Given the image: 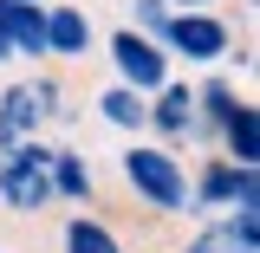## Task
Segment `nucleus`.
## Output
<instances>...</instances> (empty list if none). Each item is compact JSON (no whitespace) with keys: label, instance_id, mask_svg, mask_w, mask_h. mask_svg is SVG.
I'll return each instance as SVG.
<instances>
[{"label":"nucleus","instance_id":"obj_1","mask_svg":"<svg viewBox=\"0 0 260 253\" xmlns=\"http://www.w3.org/2000/svg\"><path fill=\"white\" fill-rule=\"evenodd\" d=\"M124 182H130V195H143L150 208H162V214H182L189 208V169L169 156L162 143H130L124 150Z\"/></svg>","mask_w":260,"mask_h":253},{"label":"nucleus","instance_id":"obj_2","mask_svg":"<svg viewBox=\"0 0 260 253\" xmlns=\"http://www.w3.org/2000/svg\"><path fill=\"white\" fill-rule=\"evenodd\" d=\"M156 46L169 59H182V65H215V59H228L234 26L221 13H169V26L156 32Z\"/></svg>","mask_w":260,"mask_h":253},{"label":"nucleus","instance_id":"obj_3","mask_svg":"<svg viewBox=\"0 0 260 253\" xmlns=\"http://www.w3.org/2000/svg\"><path fill=\"white\" fill-rule=\"evenodd\" d=\"M111 65H117V85L137 91V97H156L169 85V52H162L150 32H137V26L111 32Z\"/></svg>","mask_w":260,"mask_h":253},{"label":"nucleus","instance_id":"obj_4","mask_svg":"<svg viewBox=\"0 0 260 253\" xmlns=\"http://www.w3.org/2000/svg\"><path fill=\"white\" fill-rule=\"evenodd\" d=\"M0 201H7L13 214H26V208H46V201H52L46 150H39V143H13V150H7V162H0Z\"/></svg>","mask_w":260,"mask_h":253},{"label":"nucleus","instance_id":"obj_5","mask_svg":"<svg viewBox=\"0 0 260 253\" xmlns=\"http://www.w3.org/2000/svg\"><path fill=\"white\" fill-rule=\"evenodd\" d=\"M46 104H52V85H7L0 97V143L13 150V143H32V130L46 124Z\"/></svg>","mask_w":260,"mask_h":253},{"label":"nucleus","instance_id":"obj_6","mask_svg":"<svg viewBox=\"0 0 260 253\" xmlns=\"http://www.w3.org/2000/svg\"><path fill=\"white\" fill-rule=\"evenodd\" d=\"M143 124L156 130V136H189V130H195V91L169 78V85L150 97V117H143Z\"/></svg>","mask_w":260,"mask_h":253},{"label":"nucleus","instance_id":"obj_7","mask_svg":"<svg viewBox=\"0 0 260 253\" xmlns=\"http://www.w3.org/2000/svg\"><path fill=\"white\" fill-rule=\"evenodd\" d=\"M91 20L78 7H46V59H85Z\"/></svg>","mask_w":260,"mask_h":253},{"label":"nucleus","instance_id":"obj_8","mask_svg":"<svg viewBox=\"0 0 260 253\" xmlns=\"http://www.w3.org/2000/svg\"><path fill=\"white\" fill-rule=\"evenodd\" d=\"M215 136L228 143V162H234V169H254V162H260V111L247 104V97L228 111V124L215 130Z\"/></svg>","mask_w":260,"mask_h":253},{"label":"nucleus","instance_id":"obj_9","mask_svg":"<svg viewBox=\"0 0 260 253\" xmlns=\"http://www.w3.org/2000/svg\"><path fill=\"white\" fill-rule=\"evenodd\" d=\"M59 253H124V240H117V234H111L104 221L78 214V221H65V234H59Z\"/></svg>","mask_w":260,"mask_h":253},{"label":"nucleus","instance_id":"obj_10","mask_svg":"<svg viewBox=\"0 0 260 253\" xmlns=\"http://www.w3.org/2000/svg\"><path fill=\"white\" fill-rule=\"evenodd\" d=\"M46 182H52V195H72V201H85V195H91V175H85V156H78V150L46 156Z\"/></svg>","mask_w":260,"mask_h":253},{"label":"nucleus","instance_id":"obj_11","mask_svg":"<svg viewBox=\"0 0 260 253\" xmlns=\"http://www.w3.org/2000/svg\"><path fill=\"white\" fill-rule=\"evenodd\" d=\"M98 117H104V124H117V130H143L150 97H137V91H124V85H111V91L98 97Z\"/></svg>","mask_w":260,"mask_h":253},{"label":"nucleus","instance_id":"obj_12","mask_svg":"<svg viewBox=\"0 0 260 253\" xmlns=\"http://www.w3.org/2000/svg\"><path fill=\"white\" fill-rule=\"evenodd\" d=\"M130 26H137V32H150V39H156V32L169 26V0H137V7H130Z\"/></svg>","mask_w":260,"mask_h":253},{"label":"nucleus","instance_id":"obj_13","mask_svg":"<svg viewBox=\"0 0 260 253\" xmlns=\"http://www.w3.org/2000/svg\"><path fill=\"white\" fill-rule=\"evenodd\" d=\"M202 7H215V0H169V13H202Z\"/></svg>","mask_w":260,"mask_h":253},{"label":"nucleus","instance_id":"obj_14","mask_svg":"<svg viewBox=\"0 0 260 253\" xmlns=\"http://www.w3.org/2000/svg\"><path fill=\"white\" fill-rule=\"evenodd\" d=\"M7 59H13V46H7V39H0V65H7Z\"/></svg>","mask_w":260,"mask_h":253},{"label":"nucleus","instance_id":"obj_15","mask_svg":"<svg viewBox=\"0 0 260 253\" xmlns=\"http://www.w3.org/2000/svg\"><path fill=\"white\" fill-rule=\"evenodd\" d=\"M39 7H46V0H39Z\"/></svg>","mask_w":260,"mask_h":253}]
</instances>
